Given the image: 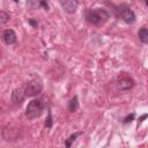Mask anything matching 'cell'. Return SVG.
Instances as JSON below:
<instances>
[{
	"label": "cell",
	"mask_w": 148,
	"mask_h": 148,
	"mask_svg": "<svg viewBox=\"0 0 148 148\" xmlns=\"http://www.w3.org/2000/svg\"><path fill=\"white\" fill-rule=\"evenodd\" d=\"M146 117H148V114H143V116H141V118H140V123H141V121H142V120H143Z\"/></svg>",
	"instance_id": "17"
},
{
	"label": "cell",
	"mask_w": 148,
	"mask_h": 148,
	"mask_svg": "<svg viewBox=\"0 0 148 148\" xmlns=\"http://www.w3.org/2000/svg\"><path fill=\"white\" fill-rule=\"evenodd\" d=\"M2 37H3L5 43L8 44V45L14 44V43L16 42V34H15L14 30H12V29H6V30L3 31Z\"/></svg>",
	"instance_id": "9"
},
{
	"label": "cell",
	"mask_w": 148,
	"mask_h": 148,
	"mask_svg": "<svg viewBox=\"0 0 148 148\" xmlns=\"http://www.w3.org/2000/svg\"><path fill=\"white\" fill-rule=\"evenodd\" d=\"M42 88H43L42 81L39 79H34V80H31L27 84V87H25V95L28 97L36 96V95H38L42 91Z\"/></svg>",
	"instance_id": "5"
},
{
	"label": "cell",
	"mask_w": 148,
	"mask_h": 148,
	"mask_svg": "<svg viewBox=\"0 0 148 148\" xmlns=\"http://www.w3.org/2000/svg\"><path fill=\"white\" fill-rule=\"evenodd\" d=\"M86 18L89 23L95 24V25H99V24H103L104 22L108 21L109 13L105 9H101V8L89 9L86 13Z\"/></svg>",
	"instance_id": "1"
},
{
	"label": "cell",
	"mask_w": 148,
	"mask_h": 148,
	"mask_svg": "<svg viewBox=\"0 0 148 148\" xmlns=\"http://www.w3.org/2000/svg\"><path fill=\"white\" fill-rule=\"evenodd\" d=\"M113 12H114V14L119 18H121L124 22H126L128 24H132V23L135 22V14H134V12L127 5H125V3H121V5L117 6V7H114Z\"/></svg>",
	"instance_id": "3"
},
{
	"label": "cell",
	"mask_w": 148,
	"mask_h": 148,
	"mask_svg": "<svg viewBox=\"0 0 148 148\" xmlns=\"http://www.w3.org/2000/svg\"><path fill=\"white\" fill-rule=\"evenodd\" d=\"M145 2H146V5L148 6V0H145Z\"/></svg>",
	"instance_id": "18"
},
{
	"label": "cell",
	"mask_w": 148,
	"mask_h": 148,
	"mask_svg": "<svg viewBox=\"0 0 148 148\" xmlns=\"http://www.w3.org/2000/svg\"><path fill=\"white\" fill-rule=\"evenodd\" d=\"M29 23H30L31 25H34V27H37V22L34 21V20H29Z\"/></svg>",
	"instance_id": "16"
},
{
	"label": "cell",
	"mask_w": 148,
	"mask_h": 148,
	"mask_svg": "<svg viewBox=\"0 0 148 148\" xmlns=\"http://www.w3.org/2000/svg\"><path fill=\"white\" fill-rule=\"evenodd\" d=\"M77 108H79L77 96H74V97L71 99V102H69V106H68V109H69V111L74 112V111H76V110H77Z\"/></svg>",
	"instance_id": "11"
},
{
	"label": "cell",
	"mask_w": 148,
	"mask_h": 148,
	"mask_svg": "<svg viewBox=\"0 0 148 148\" xmlns=\"http://www.w3.org/2000/svg\"><path fill=\"white\" fill-rule=\"evenodd\" d=\"M9 18H10L9 14H7L3 10H1V13H0V21H1V23H6L7 21H9Z\"/></svg>",
	"instance_id": "13"
},
{
	"label": "cell",
	"mask_w": 148,
	"mask_h": 148,
	"mask_svg": "<svg viewBox=\"0 0 148 148\" xmlns=\"http://www.w3.org/2000/svg\"><path fill=\"white\" fill-rule=\"evenodd\" d=\"M60 5L66 13L73 14L76 12L79 7V1L77 0H60Z\"/></svg>",
	"instance_id": "6"
},
{
	"label": "cell",
	"mask_w": 148,
	"mask_h": 148,
	"mask_svg": "<svg viewBox=\"0 0 148 148\" xmlns=\"http://www.w3.org/2000/svg\"><path fill=\"white\" fill-rule=\"evenodd\" d=\"M45 127L46 128H51L52 127V117H51V111H49V116H47V119L45 121Z\"/></svg>",
	"instance_id": "14"
},
{
	"label": "cell",
	"mask_w": 148,
	"mask_h": 148,
	"mask_svg": "<svg viewBox=\"0 0 148 148\" xmlns=\"http://www.w3.org/2000/svg\"><path fill=\"white\" fill-rule=\"evenodd\" d=\"M133 118H134V113H131V116H127L125 119H124V123L126 124V123H131L132 120H133Z\"/></svg>",
	"instance_id": "15"
},
{
	"label": "cell",
	"mask_w": 148,
	"mask_h": 148,
	"mask_svg": "<svg viewBox=\"0 0 148 148\" xmlns=\"http://www.w3.org/2000/svg\"><path fill=\"white\" fill-rule=\"evenodd\" d=\"M14 1H16V2H17V1H18V0H14Z\"/></svg>",
	"instance_id": "19"
},
{
	"label": "cell",
	"mask_w": 148,
	"mask_h": 148,
	"mask_svg": "<svg viewBox=\"0 0 148 148\" xmlns=\"http://www.w3.org/2000/svg\"><path fill=\"white\" fill-rule=\"evenodd\" d=\"M116 86L119 90L124 91V90H128L134 86V80L127 74V73H119V75L117 76L116 80Z\"/></svg>",
	"instance_id": "4"
},
{
	"label": "cell",
	"mask_w": 148,
	"mask_h": 148,
	"mask_svg": "<svg viewBox=\"0 0 148 148\" xmlns=\"http://www.w3.org/2000/svg\"><path fill=\"white\" fill-rule=\"evenodd\" d=\"M80 134H81V133H74V134H72V135H71V136L65 141V145H66L67 147H71V146H72V142H73V141H74V140L80 135Z\"/></svg>",
	"instance_id": "12"
},
{
	"label": "cell",
	"mask_w": 148,
	"mask_h": 148,
	"mask_svg": "<svg viewBox=\"0 0 148 148\" xmlns=\"http://www.w3.org/2000/svg\"><path fill=\"white\" fill-rule=\"evenodd\" d=\"M44 106H45V105H44L43 99H40V98L32 99V101L28 104V106H27V109H25V116H27L29 119L38 118V117L43 113Z\"/></svg>",
	"instance_id": "2"
},
{
	"label": "cell",
	"mask_w": 148,
	"mask_h": 148,
	"mask_svg": "<svg viewBox=\"0 0 148 148\" xmlns=\"http://www.w3.org/2000/svg\"><path fill=\"white\" fill-rule=\"evenodd\" d=\"M25 96H27L25 90H23L22 88H17V89H14L12 92V101L14 104H21Z\"/></svg>",
	"instance_id": "8"
},
{
	"label": "cell",
	"mask_w": 148,
	"mask_h": 148,
	"mask_svg": "<svg viewBox=\"0 0 148 148\" xmlns=\"http://www.w3.org/2000/svg\"><path fill=\"white\" fill-rule=\"evenodd\" d=\"M138 36H139V39L142 43L148 44V29L147 28H141L138 32Z\"/></svg>",
	"instance_id": "10"
},
{
	"label": "cell",
	"mask_w": 148,
	"mask_h": 148,
	"mask_svg": "<svg viewBox=\"0 0 148 148\" xmlns=\"http://www.w3.org/2000/svg\"><path fill=\"white\" fill-rule=\"evenodd\" d=\"M27 7L29 9H38L40 7H43L45 10L49 9V5L46 2V0H27Z\"/></svg>",
	"instance_id": "7"
}]
</instances>
